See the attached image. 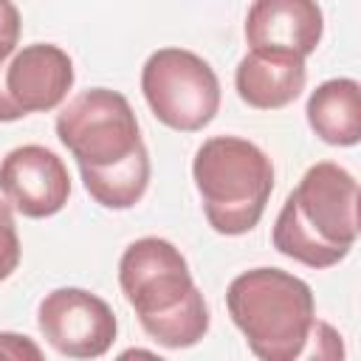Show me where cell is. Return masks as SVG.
Listing matches in <instances>:
<instances>
[{
	"mask_svg": "<svg viewBox=\"0 0 361 361\" xmlns=\"http://www.w3.org/2000/svg\"><path fill=\"white\" fill-rule=\"evenodd\" d=\"M310 130L333 147H355L361 138V87L355 79L338 76L322 82L307 99Z\"/></svg>",
	"mask_w": 361,
	"mask_h": 361,
	"instance_id": "12",
	"label": "cell"
},
{
	"mask_svg": "<svg viewBox=\"0 0 361 361\" xmlns=\"http://www.w3.org/2000/svg\"><path fill=\"white\" fill-rule=\"evenodd\" d=\"M0 192L23 217L42 220L65 209L71 175L56 152L42 144H23L0 161Z\"/></svg>",
	"mask_w": 361,
	"mask_h": 361,
	"instance_id": "8",
	"label": "cell"
},
{
	"mask_svg": "<svg viewBox=\"0 0 361 361\" xmlns=\"http://www.w3.org/2000/svg\"><path fill=\"white\" fill-rule=\"evenodd\" d=\"M20 257H23V248H20V234L14 226L11 206L0 200V282H6L17 271Z\"/></svg>",
	"mask_w": 361,
	"mask_h": 361,
	"instance_id": "13",
	"label": "cell"
},
{
	"mask_svg": "<svg viewBox=\"0 0 361 361\" xmlns=\"http://www.w3.org/2000/svg\"><path fill=\"white\" fill-rule=\"evenodd\" d=\"M307 82L305 56L279 51H248L234 73L237 96L254 110L288 107Z\"/></svg>",
	"mask_w": 361,
	"mask_h": 361,
	"instance_id": "11",
	"label": "cell"
},
{
	"mask_svg": "<svg viewBox=\"0 0 361 361\" xmlns=\"http://www.w3.org/2000/svg\"><path fill=\"white\" fill-rule=\"evenodd\" d=\"M20 28H23V20H20V8L14 6V0H0V59L17 51Z\"/></svg>",
	"mask_w": 361,
	"mask_h": 361,
	"instance_id": "14",
	"label": "cell"
},
{
	"mask_svg": "<svg viewBox=\"0 0 361 361\" xmlns=\"http://www.w3.org/2000/svg\"><path fill=\"white\" fill-rule=\"evenodd\" d=\"M141 93L152 116L178 133L203 130L220 110V79L186 48H158L141 68Z\"/></svg>",
	"mask_w": 361,
	"mask_h": 361,
	"instance_id": "6",
	"label": "cell"
},
{
	"mask_svg": "<svg viewBox=\"0 0 361 361\" xmlns=\"http://www.w3.org/2000/svg\"><path fill=\"white\" fill-rule=\"evenodd\" d=\"M42 338L68 358L104 355L118 333L113 307L85 288H56L37 307Z\"/></svg>",
	"mask_w": 361,
	"mask_h": 361,
	"instance_id": "7",
	"label": "cell"
},
{
	"mask_svg": "<svg viewBox=\"0 0 361 361\" xmlns=\"http://www.w3.org/2000/svg\"><path fill=\"white\" fill-rule=\"evenodd\" d=\"M118 285L141 327L166 350L195 347L209 333V307L186 257L164 237L130 243L118 259Z\"/></svg>",
	"mask_w": 361,
	"mask_h": 361,
	"instance_id": "2",
	"label": "cell"
},
{
	"mask_svg": "<svg viewBox=\"0 0 361 361\" xmlns=\"http://www.w3.org/2000/svg\"><path fill=\"white\" fill-rule=\"evenodd\" d=\"M56 135L73 155L87 195L104 209H133L149 186V152L138 118L118 90L90 87L56 116Z\"/></svg>",
	"mask_w": 361,
	"mask_h": 361,
	"instance_id": "1",
	"label": "cell"
},
{
	"mask_svg": "<svg viewBox=\"0 0 361 361\" xmlns=\"http://www.w3.org/2000/svg\"><path fill=\"white\" fill-rule=\"evenodd\" d=\"M73 85V62L54 42H34L11 54L6 65V90L14 107L28 113H48L59 107Z\"/></svg>",
	"mask_w": 361,
	"mask_h": 361,
	"instance_id": "9",
	"label": "cell"
},
{
	"mask_svg": "<svg viewBox=\"0 0 361 361\" xmlns=\"http://www.w3.org/2000/svg\"><path fill=\"white\" fill-rule=\"evenodd\" d=\"M226 307L251 353L262 361L305 355L316 322L313 290L282 268H251L231 279Z\"/></svg>",
	"mask_w": 361,
	"mask_h": 361,
	"instance_id": "4",
	"label": "cell"
},
{
	"mask_svg": "<svg viewBox=\"0 0 361 361\" xmlns=\"http://www.w3.org/2000/svg\"><path fill=\"white\" fill-rule=\"evenodd\" d=\"M324 31V14L316 0H254L245 14V39L251 51H279L310 56Z\"/></svg>",
	"mask_w": 361,
	"mask_h": 361,
	"instance_id": "10",
	"label": "cell"
},
{
	"mask_svg": "<svg viewBox=\"0 0 361 361\" xmlns=\"http://www.w3.org/2000/svg\"><path fill=\"white\" fill-rule=\"evenodd\" d=\"M192 178L209 226L226 237L251 231L274 192L271 158L254 141L237 135L206 138L195 152Z\"/></svg>",
	"mask_w": 361,
	"mask_h": 361,
	"instance_id": "5",
	"label": "cell"
},
{
	"mask_svg": "<svg viewBox=\"0 0 361 361\" xmlns=\"http://www.w3.org/2000/svg\"><path fill=\"white\" fill-rule=\"evenodd\" d=\"M6 65H8V56L0 59V121H17V118H23V113L14 107V102L6 90Z\"/></svg>",
	"mask_w": 361,
	"mask_h": 361,
	"instance_id": "16",
	"label": "cell"
},
{
	"mask_svg": "<svg viewBox=\"0 0 361 361\" xmlns=\"http://www.w3.org/2000/svg\"><path fill=\"white\" fill-rule=\"evenodd\" d=\"M0 358H11V361H39L42 358V350L28 338V336H20V333H0Z\"/></svg>",
	"mask_w": 361,
	"mask_h": 361,
	"instance_id": "15",
	"label": "cell"
},
{
	"mask_svg": "<svg viewBox=\"0 0 361 361\" xmlns=\"http://www.w3.org/2000/svg\"><path fill=\"white\" fill-rule=\"evenodd\" d=\"M271 240L307 268L338 265L358 240V180L333 161L313 164L282 203Z\"/></svg>",
	"mask_w": 361,
	"mask_h": 361,
	"instance_id": "3",
	"label": "cell"
}]
</instances>
